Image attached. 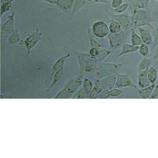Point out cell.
Masks as SVG:
<instances>
[{
  "mask_svg": "<svg viewBox=\"0 0 158 158\" xmlns=\"http://www.w3.org/2000/svg\"><path fill=\"white\" fill-rule=\"evenodd\" d=\"M156 84H151L148 87L137 89L138 95L142 99H148L150 98L152 94Z\"/></svg>",
  "mask_w": 158,
  "mask_h": 158,
  "instance_id": "cell-5",
  "label": "cell"
},
{
  "mask_svg": "<svg viewBox=\"0 0 158 158\" xmlns=\"http://www.w3.org/2000/svg\"><path fill=\"white\" fill-rule=\"evenodd\" d=\"M81 85V78L77 77L68 82L63 90L59 93L54 98H69L78 89Z\"/></svg>",
  "mask_w": 158,
  "mask_h": 158,
  "instance_id": "cell-1",
  "label": "cell"
},
{
  "mask_svg": "<svg viewBox=\"0 0 158 158\" xmlns=\"http://www.w3.org/2000/svg\"><path fill=\"white\" fill-rule=\"evenodd\" d=\"M125 63L121 64H107L104 66L101 67L98 71H96V74L100 78L112 75L118 73L122 67L125 64Z\"/></svg>",
  "mask_w": 158,
  "mask_h": 158,
  "instance_id": "cell-2",
  "label": "cell"
},
{
  "mask_svg": "<svg viewBox=\"0 0 158 158\" xmlns=\"http://www.w3.org/2000/svg\"><path fill=\"white\" fill-rule=\"evenodd\" d=\"M69 56V55L66 56L64 57L63 58L59 59L57 62L55 64L53 68L52 69V76H53L54 74L57 71L59 70V69H61V68L63 66L64 64V62L66 61V59L67 57Z\"/></svg>",
  "mask_w": 158,
  "mask_h": 158,
  "instance_id": "cell-8",
  "label": "cell"
},
{
  "mask_svg": "<svg viewBox=\"0 0 158 158\" xmlns=\"http://www.w3.org/2000/svg\"><path fill=\"white\" fill-rule=\"evenodd\" d=\"M150 99H158V85L156 84Z\"/></svg>",
  "mask_w": 158,
  "mask_h": 158,
  "instance_id": "cell-16",
  "label": "cell"
},
{
  "mask_svg": "<svg viewBox=\"0 0 158 158\" xmlns=\"http://www.w3.org/2000/svg\"><path fill=\"white\" fill-rule=\"evenodd\" d=\"M150 64H151V62L150 60L147 59H144L139 64V66H138L139 71H143L148 70L150 68L149 66H150Z\"/></svg>",
  "mask_w": 158,
  "mask_h": 158,
  "instance_id": "cell-10",
  "label": "cell"
},
{
  "mask_svg": "<svg viewBox=\"0 0 158 158\" xmlns=\"http://www.w3.org/2000/svg\"><path fill=\"white\" fill-rule=\"evenodd\" d=\"M84 87L85 90H86L88 94L90 93L93 89V85L92 81L88 78L85 79L84 83Z\"/></svg>",
  "mask_w": 158,
  "mask_h": 158,
  "instance_id": "cell-12",
  "label": "cell"
},
{
  "mask_svg": "<svg viewBox=\"0 0 158 158\" xmlns=\"http://www.w3.org/2000/svg\"><path fill=\"white\" fill-rule=\"evenodd\" d=\"M148 70H147L139 71L138 73V84L140 89L145 88L151 85V82H149L148 80Z\"/></svg>",
  "mask_w": 158,
  "mask_h": 158,
  "instance_id": "cell-4",
  "label": "cell"
},
{
  "mask_svg": "<svg viewBox=\"0 0 158 158\" xmlns=\"http://www.w3.org/2000/svg\"><path fill=\"white\" fill-rule=\"evenodd\" d=\"M110 96V90L108 89H105L99 93V98L100 99H107Z\"/></svg>",
  "mask_w": 158,
  "mask_h": 158,
  "instance_id": "cell-13",
  "label": "cell"
},
{
  "mask_svg": "<svg viewBox=\"0 0 158 158\" xmlns=\"http://www.w3.org/2000/svg\"><path fill=\"white\" fill-rule=\"evenodd\" d=\"M96 87L97 88L99 93L102 92L103 90L107 89L101 80H97V81L96 82Z\"/></svg>",
  "mask_w": 158,
  "mask_h": 158,
  "instance_id": "cell-14",
  "label": "cell"
},
{
  "mask_svg": "<svg viewBox=\"0 0 158 158\" xmlns=\"http://www.w3.org/2000/svg\"><path fill=\"white\" fill-rule=\"evenodd\" d=\"M148 80L151 84H155L158 78V72L153 67H151L148 69Z\"/></svg>",
  "mask_w": 158,
  "mask_h": 158,
  "instance_id": "cell-7",
  "label": "cell"
},
{
  "mask_svg": "<svg viewBox=\"0 0 158 158\" xmlns=\"http://www.w3.org/2000/svg\"><path fill=\"white\" fill-rule=\"evenodd\" d=\"M117 79L115 87L116 88H122L131 87L135 89H138L137 86L132 81L129 76L125 74L116 73Z\"/></svg>",
  "mask_w": 158,
  "mask_h": 158,
  "instance_id": "cell-3",
  "label": "cell"
},
{
  "mask_svg": "<svg viewBox=\"0 0 158 158\" xmlns=\"http://www.w3.org/2000/svg\"><path fill=\"white\" fill-rule=\"evenodd\" d=\"M98 90L96 87H94L92 89V92H90L89 95V98L93 99H96L98 97Z\"/></svg>",
  "mask_w": 158,
  "mask_h": 158,
  "instance_id": "cell-15",
  "label": "cell"
},
{
  "mask_svg": "<svg viewBox=\"0 0 158 158\" xmlns=\"http://www.w3.org/2000/svg\"><path fill=\"white\" fill-rule=\"evenodd\" d=\"M157 85H158V78H157V82H156Z\"/></svg>",
  "mask_w": 158,
  "mask_h": 158,
  "instance_id": "cell-18",
  "label": "cell"
},
{
  "mask_svg": "<svg viewBox=\"0 0 158 158\" xmlns=\"http://www.w3.org/2000/svg\"><path fill=\"white\" fill-rule=\"evenodd\" d=\"M116 79L117 76L116 74H115L103 78H101V81L105 85L107 89L110 90L112 88H114L115 86Z\"/></svg>",
  "mask_w": 158,
  "mask_h": 158,
  "instance_id": "cell-6",
  "label": "cell"
},
{
  "mask_svg": "<svg viewBox=\"0 0 158 158\" xmlns=\"http://www.w3.org/2000/svg\"><path fill=\"white\" fill-rule=\"evenodd\" d=\"M63 67H62L61 69H59V70L57 71L54 74L53 82H52V85H51V87L48 90V92H49L51 90V89L52 88V87L60 80V79L62 78V76H63Z\"/></svg>",
  "mask_w": 158,
  "mask_h": 158,
  "instance_id": "cell-9",
  "label": "cell"
},
{
  "mask_svg": "<svg viewBox=\"0 0 158 158\" xmlns=\"http://www.w3.org/2000/svg\"><path fill=\"white\" fill-rule=\"evenodd\" d=\"M90 54L92 56L96 57L98 55V52L96 49H93L90 51Z\"/></svg>",
  "mask_w": 158,
  "mask_h": 158,
  "instance_id": "cell-17",
  "label": "cell"
},
{
  "mask_svg": "<svg viewBox=\"0 0 158 158\" xmlns=\"http://www.w3.org/2000/svg\"><path fill=\"white\" fill-rule=\"evenodd\" d=\"M110 96L113 97H117L120 96L123 93L122 89L120 88H113L110 90Z\"/></svg>",
  "mask_w": 158,
  "mask_h": 158,
  "instance_id": "cell-11",
  "label": "cell"
}]
</instances>
